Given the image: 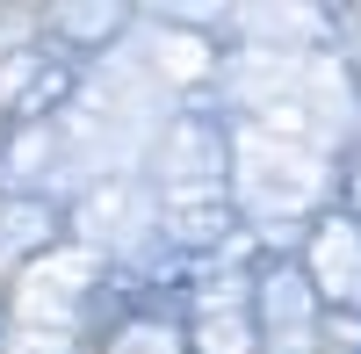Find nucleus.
Masks as SVG:
<instances>
[]
</instances>
